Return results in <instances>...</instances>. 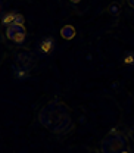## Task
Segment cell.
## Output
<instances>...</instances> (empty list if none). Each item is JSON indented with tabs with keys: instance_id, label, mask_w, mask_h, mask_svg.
<instances>
[{
	"instance_id": "1",
	"label": "cell",
	"mask_w": 134,
	"mask_h": 153,
	"mask_svg": "<svg viewBox=\"0 0 134 153\" xmlns=\"http://www.w3.org/2000/svg\"><path fill=\"white\" fill-rule=\"evenodd\" d=\"M40 122L52 133L62 134L71 127V116L63 103L53 100L40 111Z\"/></svg>"
},
{
	"instance_id": "2",
	"label": "cell",
	"mask_w": 134,
	"mask_h": 153,
	"mask_svg": "<svg viewBox=\"0 0 134 153\" xmlns=\"http://www.w3.org/2000/svg\"><path fill=\"white\" fill-rule=\"evenodd\" d=\"M125 143H127L125 137L121 133H118L116 130H112L103 138L100 149H102V153H121L124 150Z\"/></svg>"
},
{
	"instance_id": "3",
	"label": "cell",
	"mask_w": 134,
	"mask_h": 153,
	"mask_svg": "<svg viewBox=\"0 0 134 153\" xmlns=\"http://www.w3.org/2000/svg\"><path fill=\"white\" fill-rule=\"evenodd\" d=\"M6 36L9 40L15 41V43H24L25 41V28L24 27H16V25H10L6 28Z\"/></svg>"
},
{
	"instance_id": "4",
	"label": "cell",
	"mask_w": 134,
	"mask_h": 153,
	"mask_svg": "<svg viewBox=\"0 0 134 153\" xmlns=\"http://www.w3.org/2000/svg\"><path fill=\"white\" fill-rule=\"evenodd\" d=\"M15 60H16V66L30 69V68L33 66V63H34V56H33L30 52H27V50H21V52L16 53Z\"/></svg>"
},
{
	"instance_id": "5",
	"label": "cell",
	"mask_w": 134,
	"mask_h": 153,
	"mask_svg": "<svg viewBox=\"0 0 134 153\" xmlns=\"http://www.w3.org/2000/svg\"><path fill=\"white\" fill-rule=\"evenodd\" d=\"M53 49H55V40H53V37H50V36L44 37L40 41V44H38V50L43 55H50L53 52Z\"/></svg>"
},
{
	"instance_id": "6",
	"label": "cell",
	"mask_w": 134,
	"mask_h": 153,
	"mask_svg": "<svg viewBox=\"0 0 134 153\" xmlns=\"http://www.w3.org/2000/svg\"><path fill=\"white\" fill-rule=\"evenodd\" d=\"M60 36L66 40H72L75 37V28L72 25H65L62 30H60Z\"/></svg>"
},
{
	"instance_id": "7",
	"label": "cell",
	"mask_w": 134,
	"mask_h": 153,
	"mask_svg": "<svg viewBox=\"0 0 134 153\" xmlns=\"http://www.w3.org/2000/svg\"><path fill=\"white\" fill-rule=\"evenodd\" d=\"M13 72H15V76L18 79H27L30 76V69L27 68H21V66H15L13 68Z\"/></svg>"
},
{
	"instance_id": "8",
	"label": "cell",
	"mask_w": 134,
	"mask_h": 153,
	"mask_svg": "<svg viewBox=\"0 0 134 153\" xmlns=\"http://www.w3.org/2000/svg\"><path fill=\"white\" fill-rule=\"evenodd\" d=\"M15 16H16L15 12H9V13H6V15L1 18V24H3L4 27H10V25H13Z\"/></svg>"
},
{
	"instance_id": "9",
	"label": "cell",
	"mask_w": 134,
	"mask_h": 153,
	"mask_svg": "<svg viewBox=\"0 0 134 153\" xmlns=\"http://www.w3.org/2000/svg\"><path fill=\"white\" fill-rule=\"evenodd\" d=\"M13 25H16V27H24V16H22L21 13H16L15 21H13Z\"/></svg>"
},
{
	"instance_id": "10",
	"label": "cell",
	"mask_w": 134,
	"mask_h": 153,
	"mask_svg": "<svg viewBox=\"0 0 134 153\" xmlns=\"http://www.w3.org/2000/svg\"><path fill=\"white\" fill-rule=\"evenodd\" d=\"M124 62H125V65H133L134 63V53H128L125 59H124Z\"/></svg>"
},
{
	"instance_id": "11",
	"label": "cell",
	"mask_w": 134,
	"mask_h": 153,
	"mask_svg": "<svg viewBox=\"0 0 134 153\" xmlns=\"http://www.w3.org/2000/svg\"><path fill=\"white\" fill-rule=\"evenodd\" d=\"M109 12L112 13V15H118V12H119V6L114 3V4H111V7H109Z\"/></svg>"
},
{
	"instance_id": "12",
	"label": "cell",
	"mask_w": 134,
	"mask_h": 153,
	"mask_svg": "<svg viewBox=\"0 0 134 153\" xmlns=\"http://www.w3.org/2000/svg\"><path fill=\"white\" fill-rule=\"evenodd\" d=\"M127 1H128V4H130L131 7H134V0H127Z\"/></svg>"
},
{
	"instance_id": "13",
	"label": "cell",
	"mask_w": 134,
	"mask_h": 153,
	"mask_svg": "<svg viewBox=\"0 0 134 153\" xmlns=\"http://www.w3.org/2000/svg\"><path fill=\"white\" fill-rule=\"evenodd\" d=\"M72 3H78V1H81V0H71Z\"/></svg>"
},
{
	"instance_id": "14",
	"label": "cell",
	"mask_w": 134,
	"mask_h": 153,
	"mask_svg": "<svg viewBox=\"0 0 134 153\" xmlns=\"http://www.w3.org/2000/svg\"><path fill=\"white\" fill-rule=\"evenodd\" d=\"M121 153H128V150H122V152Z\"/></svg>"
},
{
	"instance_id": "15",
	"label": "cell",
	"mask_w": 134,
	"mask_h": 153,
	"mask_svg": "<svg viewBox=\"0 0 134 153\" xmlns=\"http://www.w3.org/2000/svg\"><path fill=\"white\" fill-rule=\"evenodd\" d=\"M0 12H1V6H0Z\"/></svg>"
}]
</instances>
